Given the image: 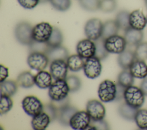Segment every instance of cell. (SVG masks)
I'll use <instances>...</instances> for the list:
<instances>
[{"label":"cell","instance_id":"cell-1","mask_svg":"<svg viewBox=\"0 0 147 130\" xmlns=\"http://www.w3.org/2000/svg\"><path fill=\"white\" fill-rule=\"evenodd\" d=\"M145 96L140 88L132 85L125 88L123 99L127 104L139 109L144 104Z\"/></svg>","mask_w":147,"mask_h":130},{"label":"cell","instance_id":"cell-2","mask_svg":"<svg viewBox=\"0 0 147 130\" xmlns=\"http://www.w3.org/2000/svg\"><path fill=\"white\" fill-rule=\"evenodd\" d=\"M33 27L26 21H22L17 23L14 29V36L18 42L24 45L29 46L33 42Z\"/></svg>","mask_w":147,"mask_h":130},{"label":"cell","instance_id":"cell-3","mask_svg":"<svg viewBox=\"0 0 147 130\" xmlns=\"http://www.w3.org/2000/svg\"><path fill=\"white\" fill-rule=\"evenodd\" d=\"M69 91L65 80H57L49 87L48 95L52 101H60L65 99Z\"/></svg>","mask_w":147,"mask_h":130},{"label":"cell","instance_id":"cell-4","mask_svg":"<svg viewBox=\"0 0 147 130\" xmlns=\"http://www.w3.org/2000/svg\"><path fill=\"white\" fill-rule=\"evenodd\" d=\"M98 94L100 101L103 103L115 100L117 94L116 84L109 80H103L99 85Z\"/></svg>","mask_w":147,"mask_h":130},{"label":"cell","instance_id":"cell-5","mask_svg":"<svg viewBox=\"0 0 147 130\" xmlns=\"http://www.w3.org/2000/svg\"><path fill=\"white\" fill-rule=\"evenodd\" d=\"M24 112L30 116L34 117L43 111L44 105L40 100L32 95L25 97L22 101Z\"/></svg>","mask_w":147,"mask_h":130},{"label":"cell","instance_id":"cell-6","mask_svg":"<svg viewBox=\"0 0 147 130\" xmlns=\"http://www.w3.org/2000/svg\"><path fill=\"white\" fill-rule=\"evenodd\" d=\"M103 23L99 18H93L88 20L84 28L86 36L92 41H96L102 36Z\"/></svg>","mask_w":147,"mask_h":130},{"label":"cell","instance_id":"cell-7","mask_svg":"<svg viewBox=\"0 0 147 130\" xmlns=\"http://www.w3.org/2000/svg\"><path fill=\"white\" fill-rule=\"evenodd\" d=\"M53 27L48 22H42L33 27V40L39 42H47L51 37Z\"/></svg>","mask_w":147,"mask_h":130},{"label":"cell","instance_id":"cell-8","mask_svg":"<svg viewBox=\"0 0 147 130\" xmlns=\"http://www.w3.org/2000/svg\"><path fill=\"white\" fill-rule=\"evenodd\" d=\"M127 44L124 37L115 34L105 40V46L109 53L120 54L126 49Z\"/></svg>","mask_w":147,"mask_h":130},{"label":"cell","instance_id":"cell-9","mask_svg":"<svg viewBox=\"0 0 147 130\" xmlns=\"http://www.w3.org/2000/svg\"><path fill=\"white\" fill-rule=\"evenodd\" d=\"M49 62L47 54L42 52H30L27 58L29 66L35 70H44Z\"/></svg>","mask_w":147,"mask_h":130},{"label":"cell","instance_id":"cell-10","mask_svg":"<svg viewBox=\"0 0 147 130\" xmlns=\"http://www.w3.org/2000/svg\"><path fill=\"white\" fill-rule=\"evenodd\" d=\"M91 119L87 111L76 112L69 120V126L75 130H84L88 127Z\"/></svg>","mask_w":147,"mask_h":130},{"label":"cell","instance_id":"cell-11","mask_svg":"<svg viewBox=\"0 0 147 130\" xmlns=\"http://www.w3.org/2000/svg\"><path fill=\"white\" fill-rule=\"evenodd\" d=\"M83 71L87 78L91 79L97 78L102 72L100 60L95 56L86 59Z\"/></svg>","mask_w":147,"mask_h":130},{"label":"cell","instance_id":"cell-12","mask_svg":"<svg viewBox=\"0 0 147 130\" xmlns=\"http://www.w3.org/2000/svg\"><path fill=\"white\" fill-rule=\"evenodd\" d=\"M86 111L92 120H103L106 115V109L103 104L97 100H90L86 104Z\"/></svg>","mask_w":147,"mask_h":130},{"label":"cell","instance_id":"cell-13","mask_svg":"<svg viewBox=\"0 0 147 130\" xmlns=\"http://www.w3.org/2000/svg\"><path fill=\"white\" fill-rule=\"evenodd\" d=\"M77 54L84 59L95 56L96 45L92 40L86 38L79 41L76 47Z\"/></svg>","mask_w":147,"mask_h":130},{"label":"cell","instance_id":"cell-14","mask_svg":"<svg viewBox=\"0 0 147 130\" xmlns=\"http://www.w3.org/2000/svg\"><path fill=\"white\" fill-rule=\"evenodd\" d=\"M67 62L63 60H57L51 62L50 73L55 80H65L68 73Z\"/></svg>","mask_w":147,"mask_h":130},{"label":"cell","instance_id":"cell-15","mask_svg":"<svg viewBox=\"0 0 147 130\" xmlns=\"http://www.w3.org/2000/svg\"><path fill=\"white\" fill-rule=\"evenodd\" d=\"M129 23L131 28L142 30L147 24V19L142 10H135L130 13Z\"/></svg>","mask_w":147,"mask_h":130},{"label":"cell","instance_id":"cell-16","mask_svg":"<svg viewBox=\"0 0 147 130\" xmlns=\"http://www.w3.org/2000/svg\"><path fill=\"white\" fill-rule=\"evenodd\" d=\"M78 111L74 106L68 104H64L58 108L57 119L63 125H69V120L74 114Z\"/></svg>","mask_w":147,"mask_h":130},{"label":"cell","instance_id":"cell-17","mask_svg":"<svg viewBox=\"0 0 147 130\" xmlns=\"http://www.w3.org/2000/svg\"><path fill=\"white\" fill-rule=\"evenodd\" d=\"M124 38L126 42L127 45L135 46L142 42L144 38L142 30H136L131 27L124 31Z\"/></svg>","mask_w":147,"mask_h":130},{"label":"cell","instance_id":"cell-18","mask_svg":"<svg viewBox=\"0 0 147 130\" xmlns=\"http://www.w3.org/2000/svg\"><path fill=\"white\" fill-rule=\"evenodd\" d=\"M129 70L134 78L144 79L147 77V65L145 61L136 60Z\"/></svg>","mask_w":147,"mask_h":130},{"label":"cell","instance_id":"cell-19","mask_svg":"<svg viewBox=\"0 0 147 130\" xmlns=\"http://www.w3.org/2000/svg\"><path fill=\"white\" fill-rule=\"evenodd\" d=\"M45 54L48 57L49 62L57 60L66 61L68 57L67 49L61 45L53 48L50 47Z\"/></svg>","mask_w":147,"mask_h":130},{"label":"cell","instance_id":"cell-20","mask_svg":"<svg viewBox=\"0 0 147 130\" xmlns=\"http://www.w3.org/2000/svg\"><path fill=\"white\" fill-rule=\"evenodd\" d=\"M51 121V120L49 116L46 112L42 111L33 117L31 124L33 129L44 130L48 127Z\"/></svg>","mask_w":147,"mask_h":130},{"label":"cell","instance_id":"cell-21","mask_svg":"<svg viewBox=\"0 0 147 130\" xmlns=\"http://www.w3.org/2000/svg\"><path fill=\"white\" fill-rule=\"evenodd\" d=\"M136 60L134 52L130 50H125L119 54L117 62L119 66L123 69H129Z\"/></svg>","mask_w":147,"mask_h":130},{"label":"cell","instance_id":"cell-22","mask_svg":"<svg viewBox=\"0 0 147 130\" xmlns=\"http://www.w3.org/2000/svg\"><path fill=\"white\" fill-rule=\"evenodd\" d=\"M52 76L51 73L41 70L34 76L35 84L41 89L49 88L52 84Z\"/></svg>","mask_w":147,"mask_h":130},{"label":"cell","instance_id":"cell-23","mask_svg":"<svg viewBox=\"0 0 147 130\" xmlns=\"http://www.w3.org/2000/svg\"><path fill=\"white\" fill-rule=\"evenodd\" d=\"M84 59L78 54L68 56L66 60L68 69L74 72H78L83 69L85 63Z\"/></svg>","mask_w":147,"mask_h":130},{"label":"cell","instance_id":"cell-24","mask_svg":"<svg viewBox=\"0 0 147 130\" xmlns=\"http://www.w3.org/2000/svg\"><path fill=\"white\" fill-rule=\"evenodd\" d=\"M138 109V108L133 107L125 102L119 105L118 112L121 117L125 120L131 121L134 120V117Z\"/></svg>","mask_w":147,"mask_h":130},{"label":"cell","instance_id":"cell-25","mask_svg":"<svg viewBox=\"0 0 147 130\" xmlns=\"http://www.w3.org/2000/svg\"><path fill=\"white\" fill-rule=\"evenodd\" d=\"M18 85L24 88H29L35 84L34 76L30 72L25 71L21 73L17 78Z\"/></svg>","mask_w":147,"mask_h":130},{"label":"cell","instance_id":"cell-26","mask_svg":"<svg viewBox=\"0 0 147 130\" xmlns=\"http://www.w3.org/2000/svg\"><path fill=\"white\" fill-rule=\"evenodd\" d=\"M119 28L115 20H107L103 26V31L102 38L106 39L107 38L117 34Z\"/></svg>","mask_w":147,"mask_h":130},{"label":"cell","instance_id":"cell-27","mask_svg":"<svg viewBox=\"0 0 147 130\" xmlns=\"http://www.w3.org/2000/svg\"><path fill=\"white\" fill-rule=\"evenodd\" d=\"M129 15L130 13L127 10H121L116 15L115 21L119 29L125 31L129 27Z\"/></svg>","mask_w":147,"mask_h":130},{"label":"cell","instance_id":"cell-28","mask_svg":"<svg viewBox=\"0 0 147 130\" xmlns=\"http://www.w3.org/2000/svg\"><path fill=\"white\" fill-rule=\"evenodd\" d=\"M17 83L13 80H5L1 82V95L12 96L17 90Z\"/></svg>","mask_w":147,"mask_h":130},{"label":"cell","instance_id":"cell-29","mask_svg":"<svg viewBox=\"0 0 147 130\" xmlns=\"http://www.w3.org/2000/svg\"><path fill=\"white\" fill-rule=\"evenodd\" d=\"M134 77L127 69H123L120 72L117 77V83L123 87L126 88L132 85L134 83Z\"/></svg>","mask_w":147,"mask_h":130},{"label":"cell","instance_id":"cell-30","mask_svg":"<svg viewBox=\"0 0 147 130\" xmlns=\"http://www.w3.org/2000/svg\"><path fill=\"white\" fill-rule=\"evenodd\" d=\"M63 41V36L61 30L57 27H53L50 38L47 42L51 48L60 46Z\"/></svg>","mask_w":147,"mask_h":130},{"label":"cell","instance_id":"cell-31","mask_svg":"<svg viewBox=\"0 0 147 130\" xmlns=\"http://www.w3.org/2000/svg\"><path fill=\"white\" fill-rule=\"evenodd\" d=\"M134 121L137 127L141 129H147V109H138Z\"/></svg>","mask_w":147,"mask_h":130},{"label":"cell","instance_id":"cell-32","mask_svg":"<svg viewBox=\"0 0 147 130\" xmlns=\"http://www.w3.org/2000/svg\"><path fill=\"white\" fill-rule=\"evenodd\" d=\"M96 45V52L95 57L99 58L100 60H103L107 58L109 55V52L106 49L105 46V39L100 37L95 41Z\"/></svg>","mask_w":147,"mask_h":130},{"label":"cell","instance_id":"cell-33","mask_svg":"<svg viewBox=\"0 0 147 130\" xmlns=\"http://www.w3.org/2000/svg\"><path fill=\"white\" fill-rule=\"evenodd\" d=\"M13 102L10 96L6 95H1L0 103V114L1 115L7 113L12 108Z\"/></svg>","mask_w":147,"mask_h":130},{"label":"cell","instance_id":"cell-34","mask_svg":"<svg viewBox=\"0 0 147 130\" xmlns=\"http://www.w3.org/2000/svg\"><path fill=\"white\" fill-rule=\"evenodd\" d=\"M101 0H79L80 6L89 11H94L99 9Z\"/></svg>","mask_w":147,"mask_h":130},{"label":"cell","instance_id":"cell-35","mask_svg":"<svg viewBox=\"0 0 147 130\" xmlns=\"http://www.w3.org/2000/svg\"><path fill=\"white\" fill-rule=\"evenodd\" d=\"M136 60H147V42H142L136 46L134 50Z\"/></svg>","mask_w":147,"mask_h":130},{"label":"cell","instance_id":"cell-36","mask_svg":"<svg viewBox=\"0 0 147 130\" xmlns=\"http://www.w3.org/2000/svg\"><path fill=\"white\" fill-rule=\"evenodd\" d=\"M65 81L69 86L70 92H75L80 89L82 82L78 76L74 75L68 76L66 77Z\"/></svg>","mask_w":147,"mask_h":130},{"label":"cell","instance_id":"cell-37","mask_svg":"<svg viewBox=\"0 0 147 130\" xmlns=\"http://www.w3.org/2000/svg\"><path fill=\"white\" fill-rule=\"evenodd\" d=\"M49 2L56 10L60 11L68 10L71 5V0H49Z\"/></svg>","mask_w":147,"mask_h":130},{"label":"cell","instance_id":"cell-38","mask_svg":"<svg viewBox=\"0 0 147 130\" xmlns=\"http://www.w3.org/2000/svg\"><path fill=\"white\" fill-rule=\"evenodd\" d=\"M117 7L115 0H101L99 9L104 13L113 11Z\"/></svg>","mask_w":147,"mask_h":130},{"label":"cell","instance_id":"cell-39","mask_svg":"<svg viewBox=\"0 0 147 130\" xmlns=\"http://www.w3.org/2000/svg\"><path fill=\"white\" fill-rule=\"evenodd\" d=\"M50 47L47 42H39L35 41L29 45V50L30 52H42L46 53Z\"/></svg>","mask_w":147,"mask_h":130},{"label":"cell","instance_id":"cell-40","mask_svg":"<svg viewBox=\"0 0 147 130\" xmlns=\"http://www.w3.org/2000/svg\"><path fill=\"white\" fill-rule=\"evenodd\" d=\"M43 111L46 112L50 117L51 121H53L56 119H57L58 108L53 104H48L44 107Z\"/></svg>","mask_w":147,"mask_h":130},{"label":"cell","instance_id":"cell-41","mask_svg":"<svg viewBox=\"0 0 147 130\" xmlns=\"http://www.w3.org/2000/svg\"><path fill=\"white\" fill-rule=\"evenodd\" d=\"M87 129H109V125L107 123L103 120H91L90 124Z\"/></svg>","mask_w":147,"mask_h":130},{"label":"cell","instance_id":"cell-42","mask_svg":"<svg viewBox=\"0 0 147 130\" xmlns=\"http://www.w3.org/2000/svg\"><path fill=\"white\" fill-rule=\"evenodd\" d=\"M18 3L24 9H32L40 3V0H17Z\"/></svg>","mask_w":147,"mask_h":130},{"label":"cell","instance_id":"cell-43","mask_svg":"<svg viewBox=\"0 0 147 130\" xmlns=\"http://www.w3.org/2000/svg\"><path fill=\"white\" fill-rule=\"evenodd\" d=\"M0 67V82H2L6 80L9 76V69L3 65H1Z\"/></svg>","mask_w":147,"mask_h":130},{"label":"cell","instance_id":"cell-44","mask_svg":"<svg viewBox=\"0 0 147 130\" xmlns=\"http://www.w3.org/2000/svg\"><path fill=\"white\" fill-rule=\"evenodd\" d=\"M116 85H117V94H116V97H115V100L119 101L122 98H123L125 88L120 85L118 83L116 84Z\"/></svg>","mask_w":147,"mask_h":130},{"label":"cell","instance_id":"cell-45","mask_svg":"<svg viewBox=\"0 0 147 130\" xmlns=\"http://www.w3.org/2000/svg\"><path fill=\"white\" fill-rule=\"evenodd\" d=\"M140 88L142 90L144 94L147 96V77L142 80L140 84Z\"/></svg>","mask_w":147,"mask_h":130},{"label":"cell","instance_id":"cell-46","mask_svg":"<svg viewBox=\"0 0 147 130\" xmlns=\"http://www.w3.org/2000/svg\"><path fill=\"white\" fill-rule=\"evenodd\" d=\"M48 1H49V0H40V3H45Z\"/></svg>","mask_w":147,"mask_h":130},{"label":"cell","instance_id":"cell-47","mask_svg":"<svg viewBox=\"0 0 147 130\" xmlns=\"http://www.w3.org/2000/svg\"><path fill=\"white\" fill-rule=\"evenodd\" d=\"M145 6L147 9V0H145Z\"/></svg>","mask_w":147,"mask_h":130},{"label":"cell","instance_id":"cell-48","mask_svg":"<svg viewBox=\"0 0 147 130\" xmlns=\"http://www.w3.org/2000/svg\"><path fill=\"white\" fill-rule=\"evenodd\" d=\"M146 19H147V17H146Z\"/></svg>","mask_w":147,"mask_h":130}]
</instances>
